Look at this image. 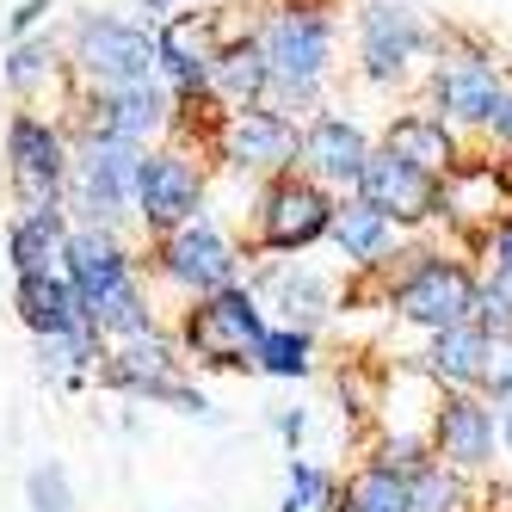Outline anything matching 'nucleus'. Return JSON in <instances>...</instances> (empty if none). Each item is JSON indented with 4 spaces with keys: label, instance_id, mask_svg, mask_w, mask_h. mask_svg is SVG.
<instances>
[{
    "label": "nucleus",
    "instance_id": "obj_1",
    "mask_svg": "<svg viewBox=\"0 0 512 512\" xmlns=\"http://www.w3.org/2000/svg\"><path fill=\"white\" fill-rule=\"evenodd\" d=\"M75 62H81L87 81H99V93L136 87L161 68V38L142 25H124V19H87L81 38H75Z\"/></svg>",
    "mask_w": 512,
    "mask_h": 512
},
{
    "label": "nucleus",
    "instance_id": "obj_2",
    "mask_svg": "<svg viewBox=\"0 0 512 512\" xmlns=\"http://www.w3.org/2000/svg\"><path fill=\"white\" fill-rule=\"evenodd\" d=\"M136 173H142V149H130V142H105V136L81 142L75 204L87 210L93 229H112L124 210H136Z\"/></svg>",
    "mask_w": 512,
    "mask_h": 512
},
{
    "label": "nucleus",
    "instance_id": "obj_3",
    "mask_svg": "<svg viewBox=\"0 0 512 512\" xmlns=\"http://www.w3.org/2000/svg\"><path fill=\"white\" fill-rule=\"evenodd\" d=\"M260 56H266V68H272L278 87H290V93H315V81L327 75V56H334V31H327V19L309 13V7L272 13L266 38H260Z\"/></svg>",
    "mask_w": 512,
    "mask_h": 512
},
{
    "label": "nucleus",
    "instance_id": "obj_4",
    "mask_svg": "<svg viewBox=\"0 0 512 512\" xmlns=\"http://www.w3.org/2000/svg\"><path fill=\"white\" fill-rule=\"evenodd\" d=\"M260 334H266V327H260V303H253L247 290H216V297H204L186 315V346L204 364H253Z\"/></svg>",
    "mask_w": 512,
    "mask_h": 512
},
{
    "label": "nucleus",
    "instance_id": "obj_5",
    "mask_svg": "<svg viewBox=\"0 0 512 512\" xmlns=\"http://www.w3.org/2000/svg\"><path fill=\"white\" fill-rule=\"evenodd\" d=\"M7 161H13V192H19L25 216L31 210H56L62 179H68V149H62V136L44 118H13Z\"/></svg>",
    "mask_w": 512,
    "mask_h": 512
},
{
    "label": "nucleus",
    "instance_id": "obj_6",
    "mask_svg": "<svg viewBox=\"0 0 512 512\" xmlns=\"http://www.w3.org/2000/svg\"><path fill=\"white\" fill-rule=\"evenodd\" d=\"M198 204H204V179L186 155H173V149L142 155V173H136V216L142 223L173 235V229L198 223Z\"/></svg>",
    "mask_w": 512,
    "mask_h": 512
},
{
    "label": "nucleus",
    "instance_id": "obj_7",
    "mask_svg": "<svg viewBox=\"0 0 512 512\" xmlns=\"http://www.w3.org/2000/svg\"><path fill=\"white\" fill-rule=\"evenodd\" d=\"M395 309L408 321H420V327H432V334H445V327H463L475 315V284L451 260H420L395 284Z\"/></svg>",
    "mask_w": 512,
    "mask_h": 512
},
{
    "label": "nucleus",
    "instance_id": "obj_8",
    "mask_svg": "<svg viewBox=\"0 0 512 512\" xmlns=\"http://www.w3.org/2000/svg\"><path fill=\"white\" fill-rule=\"evenodd\" d=\"M334 229V198H327L315 179H278L266 192V210H260V241L278 247V253H297L309 241H321Z\"/></svg>",
    "mask_w": 512,
    "mask_h": 512
},
{
    "label": "nucleus",
    "instance_id": "obj_9",
    "mask_svg": "<svg viewBox=\"0 0 512 512\" xmlns=\"http://www.w3.org/2000/svg\"><path fill=\"white\" fill-rule=\"evenodd\" d=\"M358 192H364V204H371L377 216H395V223H420V216H432L438 204H445V192H438L432 173H420V167H408V161H395L389 149L364 161Z\"/></svg>",
    "mask_w": 512,
    "mask_h": 512
},
{
    "label": "nucleus",
    "instance_id": "obj_10",
    "mask_svg": "<svg viewBox=\"0 0 512 512\" xmlns=\"http://www.w3.org/2000/svg\"><path fill=\"white\" fill-rule=\"evenodd\" d=\"M167 124V93L155 81H136V87H105L93 99V118H87V136H105V142H130L142 149V136H155Z\"/></svg>",
    "mask_w": 512,
    "mask_h": 512
},
{
    "label": "nucleus",
    "instance_id": "obj_11",
    "mask_svg": "<svg viewBox=\"0 0 512 512\" xmlns=\"http://www.w3.org/2000/svg\"><path fill=\"white\" fill-rule=\"evenodd\" d=\"M297 124L266 112V105H247V112H229L223 124V155L235 167H290L297 161Z\"/></svg>",
    "mask_w": 512,
    "mask_h": 512
},
{
    "label": "nucleus",
    "instance_id": "obj_12",
    "mask_svg": "<svg viewBox=\"0 0 512 512\" xmlns=\"http://www.w3.org/2000/svg\"><path fill=\"white\" fill-rule=\"evenodd\" d=\"M364 31V68H371L377 81H395L401 68H408L420 50H426V25L401 7V0H383V7H364L358 19Z\"/></svg>",
    "mask_w": 512,
    "mask_h": 512
},
{
    "label": "nucleus",
    "instance_id": "obj_13",
    "mask_svg": "<svg viewBox=\"0 0 512 512\" xmlns=\"http://www.w3.org/2000/svg\"><path fill=\"white\" fill-rule=\"evenodd\" d=\"M167 278L186 284V290H204V297H216V290H229V278H235V253L198 216V223L173 229V241H167Z\"/></svg>",
    "mask_w": 512,
    "mask_h": 512
},
{
    "label": "nucleus",
    "instance_id": "obj_14",
    "mask_svg": "<svg viewBox=\"0 0 512 512\" xmlns=\"http://www.w3.org/2000/svg\"><path fill=\"white\" fill-rule=\"evenodd\" d=\"M62 260H68V284H75V297L81 303H99L105 290H118L130 284V260H124V247L112 229H75L62 241Z\"/></svg>",
    "mask_w": 512,
    "mask_h": 512
},
{
    "label": "nucleus",
    "instance_id": "obj_15",
    "mask_svg": "<svg viewBox=\"0 0 512 512\" xmlns=\"http://www.w3.org/2000/svg\"><path fill=\"white\" fill-rule=\"evenodd\" d=\"M19 315L38 340H62V334H99L87 321V303L75 297V284L56 278V272H38V278H19Z\"/></svg>",
    "mask_w": 512,
    "mask_h": 512
},
{
    "label": "nucleus",
    "instance_id": "obj_16",
    "mask_svg": "<svg viewBox=\"0 0 512 512\" xmlns=\"http://www.w3.org/2000/svg\"><path fill=\"white\" fill-rule=\"evenodd\" d=\"M432 87H438V105H445L457 124H488L494 105H500V93H506L500 68L488 56H451L445 68H438Z\"/></svg>",
    "mask_w": 512,
    "mask_h": 512
},
{
    "label": "nucleus",
    "instance_id": "obj_17",
    "mask_svg": "<svg viewBox=\"0 0 512 512\" xmlns=\"http://www.w3.org/2000/svg\"><path fill=\"white\" fill-rule=\"evenodd\" d=\"M494 408H482L475 395H445L438 408V457H451L457 469H488L494 463Z\"/></svg>",
    "mask_w": 512,
    "mask_h": 512
},
{
    "label": "nucleus",
    "instance_id": "obj_18",
    "mask_svg": "<svg viewBox=\"0 0 512 512\" xmlns=\"http://www.w3.org/2000/svg\"><path fill=\"white\" fill-rule=\"evenodd\" d=\"M216 19H198V13H186V19H173L167 31H161V68L186 87V93H198V87H210V68H216Z\"/></svg>",
    "mask_w": 512,
    "mask_h": 512
},
{
    "label": "nucleus",
    "instance_id": "obj_19",
    "mask_svg": "<svg viewBox=\"0 0 512 512\" xmlns=\"http://www.w3.org/2000/svg\"><path fill=\"white\" fill-rule=\"evenodd\" d=\"M303 155H309V167H315L321 179H358V173H364V161H371V142H364V130H358L352 118L327 112V118H315V124H309Z\"/></svg>",
    "mask_w": 512,
    "mask_h": 512
},
{
    "label": "nucleus",
    "instance_id": "obj_20",
    "mask_svg": "<svg viewBox=\"0 0 512 512\" xmlns=\"http://www.w3.org/2000/svg\"><path fill=\"white\" fill-rule=\"evenodd\" d=\"M389 155L438 179V173H451L457 142H451L445 118H395V124H389Z\"/></svg>",
    "mask_w": 512,
    "mask_h": 512
},
{
    "label": "nucleus",
    "instance_id": "obj_21",
    "mask_svg": "<svg viewBox=\"0 0 512 512\" xmlns=\"http://www.w3.org/2000/svg\"><path fill=\"white\" fill-rule=\"evenodd\" d=\"M62 210H31V216H19L13 223V235H7V253H13V272L19 278H38V272H50V260H62Z\"/></svg>",
    "mask_w": 512,
    "mask_h": 512
},
{
    "label": "nucleus",
    "instance_id": "obj_22",
    "mask_svg": "<svg viewBox=\"0 0 512 512\" xmlns=\"http://www.w3.org/2000/svg\"><path fill=\"white\" fill-rule=\"evenodd\" d=\"M210 87L223 93L235 112H247V105L272 87V68H266L260 44H229L223 56H216V68H210Z\"/></svg>",
    "mask_w": 512,
    "mask_h": 512
},
{
    "label": "nucleus",
    "instance_id": "obj_23",
    "mask_svg": "<svg viewBox=\"0 0 512 512\" xmlns=\"http://www.w3.org/2000/svg\"><path fill=\"white\" fill-rule=\"evenodd\" d=\"M426 364L445 383H482V364H488V334L482 327H445V334L432 340V352H426Z\"/></svg>",
    "mask_w": 512,
    "mask_h": 512
},
{
    "label": "nucleus",
    "instance_id": "obj_24",
    "mask_svg": "<svg viewBox=\"0 0 512 512\" xmlns=\"http://www.w3.org/2000/svg\"><path fill=\"white\" fill-rule=\"evenodd\" d=\"M334 235H340V247H346V260L371 266L377 253L389 247V216H377L371 204H346V210H334Z\"/></svg>",
    "mask_w": 512,
    "mask_h": 512
},
{
    "label": "nucleus",
    "instance_id": "obj_25",
    "mask_svg": "<svg viewBox=\"0 0 512 512\" xmlns=\"http://www.w3.org/2000/svg\"><path fill=\"white\" fill-rule=\"evenodd\" d=\"M340 512H408V482L389 475V469H364V475L346 482Z\"/></svg>",
    "mask_w": 512,
    "mask_h": 512
},
{
    "label": "nucleus",
    "instance_id": "obj_26",
    "mask_svg": "<svg viewBox=\"0 0 512 512\" xmlns=\"http://www.w3.org/2000/svg\"><path fill=\"white\" fill-rule=\"evenodd\" d=\"M278 309H284V321L290 327H303V334H309V321H321L327 315V278L321 272H284L278 278Z\"/></svg>",
    "mask_w": 512,
    "mask_h": 512
},
{
    "label": "nucleus",
    "instance_id": "obj_27",
    "mask_svg": "<svg viewBox=\"0 0 512 512\" xmlns=\"http://www.w3.org/2000/svg\"><path fill=\"white\" fill-rule=\"evenodd\" d=\"M408 512H463V482L445 463H420L408 475Z\"/></svg>",
    "mask_w": 512,
    "mask_h": 512
},
{
    "label": "nucleus",
    "instance_id": "obj_28",
    "mask_svg": "<svg viewBox=\"0 0 512 512\" xmlns=\"http://www.w3.org/2000/svg\"><path fill=\"white\" fill-rule=\"evenodd\" d=\"M253 364L272 377H309V334L303 327H278V334H260V352Z\"/></svg>",
    "mask_w": 512,
    "mask_h": 512
},
{
    "label": "nucleus",
    "instance_id": "obj_29",
    "mask_svg": "<svg viewBox=\"0 0 512 512\" xmlns=\"http://www.w3.org/2000/svg\"><path fill=\"white\" fill-rule=\"evenodd\" d=\"M25 506L31 512H75V488H68L62 463H38L25 475Z\"/></svg>",
    "mask_w": 512,
    "mask_h": 512
},
{
    "label": "nucleus",
    "instance_id": "obj_30",
    "mask_svg": "<svg viewBox=\"0 0 512 512\" xmlns=\"http://www.w3.org/2000/svg\"><path fill=\"white\" fill-rule=\"evenodd\" d=\"M475 327H482V334H512V278H500L494 272V284L488 290H475Z\"/></svg>",
    "mask_w": 512,
    "mask_h": 512
},
{
    "label": "nucleus",
    "instance_id": "obj_31",
    "mask_svg": "<svg viewBox=\"0 0 512 512\" xmlns=\"http://www.w3.org/2000/svg\"><path fill=\"white\" fill-rule=\"evenodd\" d=\"M327 500V475L315 469V463H290V488H284V512H315Z\"/></svg>",
    "mask_w": 512,
    "mask_h": 512
},
{
    "label": "nucleus",
    "instance_id": "obj_32",
    "mask_svg": "<svg viewBox=\"0 0 512 512\" xmlns=\"http://www.w3.org/2000/svg\"><path fill=\"white\" fill-rule=\"evenodd\" d=\"M50 44H13V56H7V81L19 87V93H31L44 75H50Z\"/></svg>",
    "mask_w": 512,
    "mask_h": 512
},
{
    "label": "nucleus",
    "instance_id": "obj_33",
    "mask_svg": "<svg viewBox=\"0 0 512 512\" xmlns=\"http://www.w3.org/2000/svg\"><path fill=\"white\" fill-rule=\"evenodd\" d=\"M482 389L512 401V334H488V364H482Z\"/></svg>",
    "mask_w": 512,
    "mask_h": 512
},
{
    "label": "nucleus",
    "instance_id": "obj_34",
    "mask_svg": "<svg viewBox=\"0 0 512 512\" xmlns=\"http://www.w3.org/2000/svg\"><path fill=\"white\" fill-rule=\"evenodd\" d=\"M44 13H50V0H25V7H19V13L7 19V38H25V31H31V25H38Z\"/></svg>",
    "mask_w": 512,
    "mask_h": 512
},
{
    "label": "nucleus",
    "instance_id": "obj_35",
    "mask_svg": "<svg viewBox=\"0 0 512 512\" xmlns=\"http://www.w3.org/2000/svg\"><path fill=\"white\" fill-rule=\"evenodd\" d=\"M494 272H500V278H512V223H500V229H494Z\"/></svg>",
    "mask_w": 512,
    "mask_h": 512
},
{
    "label": "nucleus",
    "instance_id": "obj_36",
    "mask_svg": "<svg viewBox=\"0 0 512 512\" xmlns=\"http://www.w3.org/2000/svg\"><path fill=\"white\" fill-rule=\"evenodd\" d=\"M488 130H494L500 142H512V87L500 93V105H494V118H488Z\"/></svg>",
    "mask_w": 512,
    "mask_h": 512
},
{
    "label": "nucleus",
    "instance_id": "obj_37",
    "mask_svg": "<svg viewBox=\"0 0 512 512\" xmlns=\"http://www.w3.org/2000/svg\"><path fill=\"white\" fill-rule=\"evenodd\" d=\"M272 426L290 438V445H297V438H303V408H278V414H272Z\"/></svg>",
    "mask_w": 512,
    "mask_h": 512
},
{
    "label": "nucleus",
    "instance_id": "obj_38",
    "mask_svg": "<svg viewBox=\"0 0 512 512\" xmlns=\"http://www.w3.org/2000/svg\"><path fill=\"white\" fill-rule=\"evenodd\" d=\"M500 438L512 445V401H506V414H500Z\"/></svg>",
    "mask_w": 512,
    "mask_h": 512
},
{
    "label": "nucleus",
    "instance_id": "obj_39",
    "mask_svg": "<svg viewBox=\"0 0 512 512\" xmlns=\"http://www.w3.org/2000/svg\"><path fill=\"white\" fill-rule=\"evenodd\" d=\"M173 7V0H142V13H167Z\"/></svg>",
    "mask_w": 512,
    "mask_h": 512
},
{
    "label": "nucleus",
    "instance_id": "obj_40",
    "mask_svg": "<svg viewBox=\"0 0 512 512\" xmlns=\"http://www.w3.org/2000/svg\"><path fill=\"white\" fill-rule=\"evenodd\" d=\"M506 186H512V167H506Z\"/></svg>",
    "mask_w": 512,
    "mask_h": 512
}]
</instances>
